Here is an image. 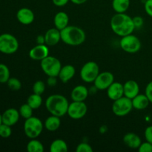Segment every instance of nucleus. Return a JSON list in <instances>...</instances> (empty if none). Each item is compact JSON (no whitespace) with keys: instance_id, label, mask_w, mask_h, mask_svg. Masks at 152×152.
Here are the masks:
<instances>
[{"instance_id":"1a4fd4ad","label":"nucleus","mask_w":152,"mask_h":152,"mask_svg":"<svg viewBox=\"0 0 152 152\" xmlns=\"http://www.w3.org/2000/svg\"><path fill=\"white\" fill-rule=\"evenodd\" d=\"M113 102L111 108L114 115L117 117H125L128 115L134 108L132 99L125 96Z\"/></svg>"},{"instance_id":"a878e982","label":"nucleus","mask_w":152,"mask_h":152,"mask_svg":"<svg viewBox=\"0 0 152 152\" xmlns=\"http://www.w3.org/2000/svg\"><path fill=\"white\" fill-rule=\"evenodd\" d=\"M26 149L28 152H43L45 151L43 144L39 140H37V138L31 139L27 144Z\"/></svg>"},{"instance_id":"c9c22d12","label":"nucleus","mask_w":152,"mask_h":152,"mask_svg":"<svg viewBox=\"0 0 152 152\" xmlns=\"http://www.w3.org/2000/svg\"><path fill=\"white\" fill-rule=\"evenodd\" d=\"M145 11L150 17H152V0H145L144 3Z\"/></svg>"},{"instance_id":"4c0bfd02","label":"nucleus","mask_w":152,"mask_h":152,"mask_svg":"<svg viewBox=\"0 0 152 152\" xmlns=\"http://www.w3.org/2000/svg\"><path fill=\"white\" fill-rule=\"evenodd\" d=\"M145 94L146 95L150 102L152 103V81L149 82L145 89Z\"/></svg>"},{"instance_id":"f03ea898","label":"nucleus","mask_w":152,"mask_h":152,"mask_svg":"<svg viewBox=\"0 0 152 152\" xmlns=\"http://www.w3.org/2000/svg\"><path fill=\"white\" fill-rule=\"evenodd\" d=\"M68 99L63 95L52 94L45 100V108L51 115L62 117L67 114L69 106Z\"/></svg>"},{"instance_id":"4468645a","label":"nucleus","mask_w":152,"mask_h":152,"mask_svg":"<svg viewBox=\"0 0 152 152\" xmlns=\"http://www.w3.org/2000/svg\"><path fill=\"white\" fill-rule=\"evenodd\" d=\"M1 118H2V123L8 125L12 127L19 122L20 118L19 110L14 108H7L1 114Z\"/></svg>"},{"instance_id":"a19ab883","label":"nucleus","mask_w":152,"mask_h":152,"mask_svg":"<svg viewBox=\"0 0 152 152\" xmlns=\"http://www.w3.org/2000/svg\"><path fill=\"white\" fill-rule=\"evenodd\" d=\"M37 44H45V40L44 35H39L37 37Z\"/></svg>"},{"instance_id":"f257e3e1","label":"nucleus","mask_w":152,"mask_h":152,"mask_svg":"<svg viewBox=\"0 0 152 152\" xmlns=\"http://www.w3.org/2000/svg\"><path fill=\"white\" fill-rule=\"evenodd\" d=\"M110 26L113 32L120 37L132 34L136 29L133 18L126 13H116L111 18Z\"/></svg>"},{"instance_id":"ddd939ff","label":"nucleus","mask_w":152,"mask_h":152,"mask_svg":"<svg viewBox=\"0 0 152 152\" xmlns=\"http://www.w3.org/2000/svg\"><path fill=\"white\" fill-rule=\"evenodd\" d=\"M16 19L19 23L24 25H29L34 22L35 14L31 9L28 7H22L16 13Z\"/></svg>"},{"instance_id":"423d86ee","label":"nucleus","mask_w":152,"mask_h":152,"mask_svg":"<svg viewBox=\"0 0 152 152\" xmlns=\"http://www.w3.org/2000/svg\"><path fill=\"white\" fill-rule=\"evenodd\" d=\"M42 70L48 77H57L62 68V64L59 59L55 56H47L41 61L40 63Z\"/></svg>"},{"instance_id":"6ab92c4d","label":"nucleus","mask_w":152,"mask_h":152,"mask_svg":"<svg viewBox=\"0 0 152 152\" xmlns=\"http://www.w3.org/2000/svg\"><path fill=\"white\" fill-rule=\"evenodd\" d=\"M123 140L125 145L132 149H138L142 143V140L139 135L134 132L126 133L123 137Z\"/></svg>"},{"instance_id":"e433bc0d","label":"nucleus","mask_w":152,"mask_h":152,"mask_svg":"<svg viewBox=\"0 0 152 152\" xmlns=\"http://www.w3.org/2000/svg\"><path fill=\"white\" fill-rule=\"evenodd\" d=\"M133 22L134 24L135 28H140L143 25L144 20L143 18L140 16H136L133 18Z\"/></svg>"},{"instance_id":"dca6fc26","label":"nucleus","mask_w":152,"mask_h":152,"mask_svg":"<svg viewBox=\"0 0 152 152\" xmlns=\"http://www.w3.org/2000/svg\"><path fill=\"white\" fill-rule=\"evenodd\" d=\"M44 36L45 44L48 47L56 45L61 41V32L56 28H50L48 30Z\"/></svg>"},{"instance_id":"7ed1b4c3","label":"nucleus","mask_w":152,"mask_h":152,"mask_svg":"<svg viewBox=\"0 0 152 152\" xmlns=\"http://www.w3.org/2000/svg\"><path fill=\"white\" fill-rule=\"evenodd\" d=\"M61 41L71 46H79L86 39V32L81 28L75 25H68L60 31Z\"/></svg>"},{"instance_id":"4be33fe9","label":"nucleus","mask_w":152,"mask_h":152,"mask_svg":"<svg viewBox=\"0 0 152 152\" xmlns=\"http://www.w3.org/2000/svg\"><path fill=\"white\" fill-rule=\"evenodd\" d=\"M132 105H133V108L137 110H144L147 108L151 103L149 99H148L146 95L144 94H139L137 95L135 97H134L132 99Z\"/></svg>"},{"instance_id":"0eeeda50","label":"nucleus","mask_w":152,"mask_h":152,"mask_svg":"<svg viewBox=\"0 0 152 152\" xmlns=\"http://www.w3.org/2000/svg\"><path fill=\"white\" fill-rule=\"evenodd\" d=\"M99 73L100 71L98 64L94 61H89L83 65L80 70V75L82 80L85 83H91L94 82Z\"/></svg>"},{"instance_id":"79ce46f5","label":"nucleus","mask_w":152,"mask_h":152,"mask_svg":"<svg viewBox=\"0 0 152 152\" xmlns=\"http://www.w3.org/2000/svg\"><path fill=\"white\" fill-rule=\"evenodd\" d=\"M73 4H77V5H80V4H83L84 3H86L88 0H70Z\"/></svg>"},{"instance_id":"9b49d317","label":"nucleus","mask_w":152,"mask_h":152,"mask_svg":"<svg viewBox=\"0 0 152 152\" xmlns=\"http://www.w3.org/2000/svg\"><path fill=\"white\" fill-rule=\"evenodd\" d=\"M114 82V74L110 71H103V72L99 73L94 83L97 90L104 91L107 90Z\"/></svg>"},{"instance_id":"6e6552de","label":"nucleus","mask_w":152,"mask_h":152,"mask_svg":"<svg viewBox=\"0 0 152 152\" xmlns=\"http://www.w3.org/2000/svg\"><path fill=\"white\" fill-rule=\"evenodd\" d=\"M120 46L122 50L128 53H136L141 49L142 43L137 36L131 34L121 37Z\"/></svg>"},{"instance_id":"2eb2a0df","label":"nucleus","mask_w":152,"mask_h":152,"mask_svg":"<svg viewBox=\"0 0 152 152\" xmlns=\"http://www.w3.org/2000/svg\"><path fill=\"white\" fill-rule=\"evenodd\" d=\"M107 96L111 100L114 101L124 96V88L122 83L114 82L107 89Z\"/></svg>"},{"instance_id":"c756f323","label":"nucleus","mask_w":152,"mask_h":152,"mask_svg":"<svg viewBox=\"0 0 152 152\" xmlns=\"http://www.w3.org/2000/svg\"><path fill=\"white\" fill-rule=\"evenodd\" d=\"M46 88V85L42 80H37V82L34 83L32 87L33 93L37 94L42 95L45 93Z\"/></svg>"},{"instance_id":"5701e85b","label":"nucleus","mask_w":152,"mask_h":152,"mask_svg":"<svg viewBox=\"0 0 152 152\" xmlns=\"http://www.w3.org/2000/svg\"><path fill=\"white\" fill-rule=\"evenodd\" d=\"M61 117L57 116L50 115L48 117L44 123L45 129H47L48 132H56L59 129L61 126Z\"/></svg>"},{"instance_id":"39448f33","label":"nucleus","mask_w":152,"mask_h":152,"mask_svg":"<svg viewBox=\"0 0 152 152\" xmlns=\"http://www.w3.org/2000/svg\"><path fill=\"white\" fill-rule=\"evenodd\" d=\"M19 48L17 38L11 34L4 33L0 35V53L6 55L13 54Z\"/></svg>"},{"instance_id":"f3484780","label":"nucleus","mask_w":152,"mask_h":152,"mask_svg":"<svg viewBox=\"0 0 152 152\" xmlns=\"http://www.w3.org/2000/svg\"><path fill=\"white\" fill-rule=\"evenodd\" d=\"M89 95V90L87 87L83 85L75 86L71 93V98L72 101L85 102Z\"/></svg>"},{"instance_id":"58836bf2","label":"nucleus","mask_w":152,"mask_h":152,"mask_svg":"<svg viewBox=\"0 0 152 152\" xmlns=\"http://www.w3.org/2000/svg\"><path fill=\"white\" fill-rule=\"evenodd\" d=\"M47 84L50 87H54L57 84V77H48Z\"/></svg>"},{"instance_id":"a211bd4d","label":"nucleus","mask_w":152,"mask_h":152,"mask_svg":"<svg viewBox=\"0 0 152 152\" xmlns=\"http://www.w3.org/2000/svg\"><path fill=\"white\" fill-rule=\"evenodd\" d=\"M124 96L132 99L140 94V86L135 80H130L126 81L123 85Z\"/></svg>"},{"instance_id":"72a5a7b5","label":"nucleus","mask_w":152,"mask_h":152,"mask_svg":"<svg viewBox=\"0 0 152 152\" xmlns=\"http://www.w3.org/2000/svg\"><path fill=\"white\" fill-rule=\"evenodd\" d=\"M137 150L139 152H152V143L148 141L142 142Z\"/></svg>"},{"instance_id":"b1692460","label":"nucleus","mask_w":152,"mask_h":152,"mask_svg":"<svg viewBox=\"0 0 152 152\" xmlns=\"http://www.w3.org/2000/svg\"><path fill=\"white\" fill-rule=\"evenodd\" d=\"M130 0H112V7L116 13H126L130 7Z\"/></svg>"},{"instance_id":"cd10ccee","label":"nucleus","mask_w":152,"mask_h":152,"mask_svg":"<svg viewBox=\"0 0 152 152\" xmlns=\"http://www.w3.org/2000/svg\"><path fill=\"white\" fill-rule=\"evenodd\" d=\"M10 78V72L8 67L4 63H0V83H7Z\"/></svg>"},{"instance_id":"bb28decb","label":"nucleus","mask_w":152,"mask_h":152,"mask_svg":"<svg viewBox=\"0 0 152 152\" xmlns=\"http://www.w3.org/2000/svg\"><path fill=\"white\" fill-rule=\"evenodd\" d=\"M27 103L33 108V109H38L42 104V95L37 94L33 93L30 95L27 99Z\"/></svg>"},{"instance_id":"7c9ffc66","label":"nucleus","mask_w":152,"mask_h":152,"mask_svg":"<svg viewBox=\"0 0 152 152\" xmlns=\"http://www.w3.org/2000/svg\"><path fill=\"white\" fill-rule=\"evenodd\" d=\"M7 85L9 88L12 91H19L22 88V83L16 77H10L7 82Z\"/></svg>"},{"instance_id":"412c9836","label":"nucleus","mask_w":152,"mask_h":152,"mask_svg":"<svg viewBox=\"0 0 152 152\" xmlns=\"http://www.w3.org/2000/svg\"><path fill=\"white\" fill-rule=\"evenodd\" d=\"M69 23V16L65 12L59 11L56 13L53 18V24L55 28L59 31H62L66 28Z\"/></svg>"},{"instance_id":"c85d7f7f","label":"nucleus","mask_w":152,"mask_h":152,"mask_svg":"<svg viewBox=\"0 0 152 152\" xmlns=\"http://www.w3.org/2000/svg\"><path fill=\"white\" fill-rule=\"evenodd\" d=\"M33 109L28 103H25V104H22V105L20 106L19 109V114H20V117L24 118L25 120L26 119L30 118L33 116Z\"/></svg>"},{"instance_id":"9d476101","label":"nucleus","mask_w":152,"mask_h":152,"mask_svg":"<svg viewBox=\"0 0 152 152\" xmlns=\"http://www.w3.org/2000/svg\"><path fill=\"white\" fill-rule=\"evenodd\" d=\"M88 112V106L85 102L72 101L69 104L67 114L73 120H80L86 115Z\"/></svg>"},{"instance_id":"37998d69","label":"nucleus","mask_w":152,"mask_h":152,"mask_svg":"<svg viewBox=\"0 0 152 152\" xmlns=\"http://www.w3.org/2000/svg\"><path fill=\"white\" fill-rule=\"evenodd\" d=\"M99 132L101 134H105L108 131V127L106 126H102L99 127Z\"/></svg>"},{"instance_id":"f704fd0d","label":"nucleus","mask_w":152,"mask_h":152,"mask_svg":"<svg viewBox=\"0 0 152 152\" xmlns=\"http://www.w3.org/2000/svg\"><path fill=\"white\" fill-rule=\"evenodd\" d=\"M144 137H145V140L152 143V125L146 127V129H145Z\"/></svg>"},{"instance_id":"393cba45","label":"nucleus","mask_w":152,"mask_h":152,"mask_svg":"<svg viewBox=\"0 0 152 152\" xmlns=\"http://www.w3.org/2000/svg\"><path fill=\"white\" fill-rule=\"evenodd\" d=\"M49 150L50 152H67L68 151V146L63 140L56 139L50 143Z\"/></svg>"},{"instance_id":"20e7f679","label":"nucleus","mask_w":152,"mask_h":152,"mask_svg":"<svg viewBox=\"0 0 152 152\" xmlns=\"http://www.w3.org/2000/svg\"><path fill=\"white\" fill-rule=\"evenodd\" d=\"M44 128V123L42 120L34 116L26 119L23 126L25 134L29 139H36L39 137L42 133Z\"/></svg>"},{"instance_id":"ea45409f","label":"nucleus","mask_w":152,"mask_h":152,"mask_svg":"<svg viewBox=\"0 0 152 152\" xmlns=\"http://www.w3.org/2000/svg\"><path fill=\"white\" fill-rule=\"evenodd\" d=\"M70 0H52L53 4L56 7H64L68 3Z\"/></svg>"},{"instance_id":"aec40b11","label":"nucleus","mask_w":152,"mask_h":152,"mask_svg":"<svg viewBox=\"0 0 152 152\" xmlns=\"http://www.w3.org/2000/svg\"><path fill=\"white\" fill-rule=\"evenodd\" d=\"M75 68L71 65H66L65 66H62L58 77L62 83H67L72 80L73 77L75 76Z\"/></svg>"},{"instance_id":"473e14b6","label":"nucleus","mask_w":152,"mask_h":152,"mask_svg":"<svg viewBox=\"0 0 152 152\" xmlns=\"http://www.w3.org/2000/svg\"><path fill=\"white\" fill-rule=\"evenodd\" d=\"M76 151L77 152H92L93 151V148L87 142H81L79 144L76 148Z\"/></svg>"},{"instance_id":"f8f14e48","label":"nucleus","mask_w":152,"mask_h":152,"mask_svg":"<svg viewBox=\"0 0 152 152\" xmlns=\"http://www.w3.org/2000/svg\"><path fill=\"white\" fill-rule=\"evenodd\" d=\"M49 56V47L46 44H37L30 50L29 56L35 61H40Z\"/></svg>"},{"instance_id":"c03bdc74","label":"nucleus","mask_w":152,"mask_h":152,"mask_svg":"<svg viewBox=\"0 0 152 152\" xmlns=\"http://www.w3.org/2000/svg\"><path fill=\"white\" fill-rule=\"evenodd\" d=\"M2 123V118H1V114H0V125Z\"/></svg>"},{"instance_id":"2f4dec72","label":"nucleus","mask_w":152,"mask_h":152,"mask_svg":"<svg viewBox=\"0 0 152 152\" xmlns=\"http://www.w3.org/2000/svg\"><path fill=\"white\" fill-rule=\"evenodd\" d=\"M12 134L11 126L1 123L0 125V137L2 138H8Z\"/></svg>"}]
</instances>
